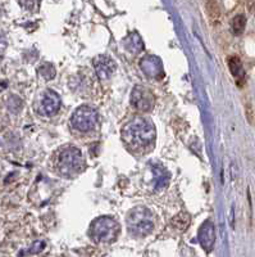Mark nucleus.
I'll use <instances>...</instances> for the list:
<instances>
[{
    "label": "nucleus",
    "mask_w": 255,
    "mask_h": 257,
    "mask_svg": "<svg viewBox=\"0 0 255 257\" xmlns=\"http://www.w3.org/2000/svg\"><path fill=\"white\" fill-rule=\"evenodd\" d=\"M157 130L150 120L136 117L123 127L122 138L127 146L133 149L145 148L155 140Z\"/></svg>",
    "instance_id": "nucleus-1"
},
{
    "label": "nucleus",
    "mask_w": 255,
    "mask_h": 257,
    "mask_svg": "<svg viewBox=\"0 0 255 257\" xmlns=\"http://www.w3.org/2000/svg\"><path fill=\"white\" fill-rule=\"evenodd\" d=\"M129 233L135 237H145L153 232L155 219L146 207H135L129 211L126 219Z\"/></svg>",
    "instance_id": "nucleus-2"
},
{
    "label": "nucleus",
    "mask_w": 255,
    "mask_h": 257,
    "mask_svg": "<svg viewBox=\"0 0 255 257\" xmlns=\"http://www.w3.org/2000/svg\"><path fill=\"white\" fill-rule=\"evenodd\" d=\"M58 169L65 176L78 175L85 169V160L80 149L67 147L59 153Z\"/></svg>",
    "instance_id": "nucleus-3"
},
{
    "label": "nucleus",
    "mask_w": 255,
    "mask_h": 257,
    "mask_svg": "<svg viewBox=\"0 0 255 257\" xmlns=\"http://www.w3.org/2000/svg\"><path fill=\"white\" fill-rule=\"evenodd\" d=\"M120 233V225L113 217L102 216L92 221L90 228L91 238L98 243H111L117 238Z\"/></svg>",
    "instance_id": "nucleus-4"
},
{
    "label": "nucleus",
    "mask_w": 255,
    "mask_h": 257,
    "mask_svg": "<svg viewBox=\"0 0 255 257\" xmlns=\"http://www.w3.org/2000/svg\"><path fill=\"white\" fill-rule=\"evenodd\" d=\"M71 122L76 130L86 133L95 127L96 122H98V113L95 109L89 105H82L76 109L71 118Z\"/></svg>",
    "instance_id": "nucleus-5"
},
{
    "label": "nucleus",
    "mask_w": 255,
    "mask_h": 257,
    "mask_svg": "<svg viewBox=\"0 0 255 257\" xmlns=\"http://www.w3.org/2000/svg\"><path fill=\"white\" fill-rule=\"evenodd\" d=\"M154 103H155V98L150 90L141 85L133 87L131 93V104L133 105V108L141 112H149L153 109Z\"/></svg>",
    "instance_id": "nucleus-6"
},
{
    "label": "nucleus",
    "mask_w": 255,
    "mask_h": 257,
    "mask_svg": "<svg viewBox=\"0 0 255 257\" xmlns=\"http://www.w3.org/2000/svg\"><path fill=\"white\" fill-rule=\"evenodd\" d=\"M92 65H94L96 75L100 80H108L109 78H112L116 72V69H117L113 59L108 56H98L96 58H94Z\"/></svg>",
    "instance_id": "nucleus-7"
},
{
    "label": "nucleus",
    "mask_w": 255,
    "mask_h": 257,
    "mask_svg": "<svg viewBox=\"0 0 255 257\" xmlns=\"http://www.w3.org/2000/svg\"><path fill=\"white\" fill-rule=\"evenodd\" d=\"M197 239H199L200 246H201L205 251L209 252L210 250H212L215 242V230L212 221H204L203 225L200 226L199 233H197Z\"/></svg>",
    "instance_id": "nucleus-8"
},
{
    "label": "nucleus",
    "mask_w": 255,
    "mask_h": 257,
    "mask_svg": "<svg viewBox=\"0 0 255 257\" xmlns=\"http://www.w3.org/2000/svg\"><path fill=\"white\" fill-rule=\"evenodd\" d=\"M141 69L142 71H144V74L146 75V76H149V78H163V66H162L160 59L157 58L155 56L145 57L141 61Z\"/></svg>",
    "instance_id": "nucleus-9"
},
{
    "label": "nucleus",
    "mask_w": 255,
    "mask_h": 257,
    "mask_svg": "<svg viewBox=\"0 0 255 257\" xmlns=\"http://www.w3.org/2000/svg\"><path fill=\"white\" fill-rule=\"evenodd\" d=\"M61 96L53 91V90H46L43 94V99H41V108L45 115L52 116L59 111L61 108Z\"/></svg>",
    "instance_id": "nucleus-10"
},
{
    "label": "nucleus",
    "mask_w": 255,
    "mask_h": 257,
    "mask_svg": "<svg viewBox=\"0 0 255 257\" xmlns=\"http://www.w3.org/2000/svg\"><path fill=\"white\" fill-rule=\"evenodd\" d=\"M125 47L128 49V52L137 54V53H140L144 49V43H142V40L136 32H132V34H129L125 39Z\"/></svg>",
    "instance_id": "nucleus-11"
},
{
    "label": "nucleus",
    "mask_w": 255,
    "mask_h": 257,
    "mask_svg": "<svg viewBox=\"0 0 255 257\" xmlns=\"http://www.w3.org/2000/svg\"><path fill=\"white\" fill-rule=\"evenodd\" d=\"M228 67H230L231 74L234 75V78L236 79L237 83L239 81H243L244 78H245V71H244L243 63L237 57H231L228 59Z\"/></svg>",
    "instance_id": "nucleus-12"
},
{
    "label": "nucleus",
    "mask_w": 255,
    "mask_h": 257,
    "mask_svg": "<svg viewBox=\"0 0 255 257\" xmlns=\"http://www.w3.org/2000/svg\"><path fill=\"white\" fill-rule=\"evenodd\" d=\"M154 176H155V186L158 189L163 188V186H166L168 184V171L163 166H160V165H155L154 166Z\"/></svg>",
    "instance_id": "nucleus-13"
},
{
    "label": "nucleus",
    "mask_w": 255,
    "mask_h": 257,
    "mask_svg": "<svg viewBox=\"0 0 255 257\" xmlns=\"http://www.w3.org/2000/svg\"><path fill=\"white\" fill-rule=\"evenodd\" d=\"M189 224H190V216L185 212H181L177 216H175L172 219V226L177 230H185L189 228Z\"/></svg>",
    "instance_id": "nucleus-14"
},
{
    "label": "nucleus",
    "mask_w": 255,
    "mask_h": 257,
    "mask_svg": "<svg viewBox=\"0 0 255 257\" xmlns=\"http://www.w3.org/2000/svg\"><path fill=\"white\" fill-rule=\"evenodd\" d=\"M246 26V17L244 14H237L236 17H234L232 22H231V28H232V32L235 35H241L245 30Z\"/></svg>",
    "instance_id": "nucleus-15"
},
{
    "label": "nucleus",
    "mask_w": 255,
    "mask_h": 257,
    "mask_svg": "<svg viewBox=\"0 0 255 257\" xmlns=\"http://www.w3.org/2000/svg\"><path fill=\"white\" fill-rule=\"evenodd\" d=\"M39 74L41 75V78L44 80H53V79L56 78V69H54V66L52 63H44V65L40 66V69H39Z\"/></svg>",
    "instance_id": "nucleus-16"
},
{
    "label": "nucleus",
    "mask_w": 255,
    "mask_h": 257,
    "mask_svg": "<svg viewBox=\"0 0 255 257\" xmlns=\"http://www.w3.org/2000/svg\"><path fill=\"white\" fill-rule=\"evenodd\" d=\"M22 107H23V102H22V99L19 96H10L9 100H8V108H9L10 112H13V113H18L22 109Z\"/></svg>",
    "instance_id": "nucleus-17"
},
{
    "label": "nucleus",
    "mask_w": 255,
    "mask_h": 257,
    "mask_svg": "<svg viewBox=\"0 0 255 257\" xmlns=\"http://www.w3.org/2000/svg\"><path fill=\"white\" fill-rule=\"evenodd\" d=\"M206 12H208V14H209L210 18H217V17H219V6H218V4L215 5V8H212L210 3H206Z\"/></svg>",
    "instance_id": "nucleus-18"
},
{
    "label": "nucleus",
    "mask_w": 255,
    "mask_h": 257,
    "mask_svg": "<svg viewBox=\"0 0 255 257\" xmlns=\"http://www.w3.org/2000/svg\"><path fill=\"white\" fill-rule=\"evenodd\" d=\"M44 247H45V243H44V242H36V243L31 247L30 252L31 254H37V252H40Z\"/></svg>",
    "instance_id": "nucleus-19"
}]
</instances>
